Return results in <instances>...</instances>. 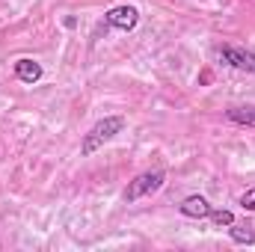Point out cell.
Wrapping results in <instances>:
<instances>
[{
	"label": "cell",
	"mask_w": 255,
	"mask_h": 252,
	"mask_svg": "<svg viewBox=\"0 0 255 252\" xmlns=\"http://www.w3.org/2000/svg\"><path fill=\"white\" fill-rule=\"evenodd\" d=\"M163 181H166V172L163 169H151V172H142V175H136L125 190V202H139L142 196H151V193H157V190L163 187Z\"/></svg>",
	"instance_id": "cell-2"
},
{
	"label": "cell",
	"mask_w": 255,
	"mask_h": 252,
	"mask_svg": "<svg viewBox=\"0 0 255 252\" xmlns=\"http://www.w3.org/2000/svg\"><path fill=\"white\" fill-rule=\"evenodd\" d=\"M208 220H211L214 226H220V229H223V226H232V223H235V214H232V211H211V217H208Z\"/></svg>",
	"instance_id": "cell-9"
},
{
	"label": "cell",
	"mask_w": 255,
	"mask_h": 252,
	"mask_svg": "<svg viewBox=\"0 0 255 252\" xmlns=\"http://www.w3.org/2000/svg\"><path fill=\"white\" fill-rule=\"evenodd\" d=\"M178 211L184 214V217H190V220H208L211 217V205H208V199L205 196H199V193H193V196H187L181 205H178Z\"/></svg>",
	"instance_id": "cell-5"
},
{
	"label": "cell",
	"mask_w": 255,
	"mask_h": 252,
	"mask_svg": "<svg viewBox=\"0 0 255 252\" xmlns=\"http://www.w3.org/2000/svg\"><path fill=\"white\" fill-rule=\"evenodd\" d=\"M104 21L110 24V27H116V30H122V33H130L136 24H139V12H136V6H113V9H107L104 12Z\"/></svg>",
	"instance_id": "cell-3"
},
{
	"label": "cell",
	"mask_w": 255,
	"mask_h": 252,
	"mask_svg": "<svg viewBox=\"0 0 255 252\" xmlns=\"http://www.w3.org/2000/svg\"><path fill=\"white\" fill-rule=\"evenodd\" d=\"M122 127H125V119H122V116H104L101 122H95V125L89 127V133H83L80 154H83V157L95 154V151H98L101 145H107L116 133H122Z\"/></svg>",
	"instance_id": "cell-1"
},
{
	"label": "cell",
	"mask_w": 255,
	"mask_h": 252,
	"mask_svg": "<svg viewBox=\"0 0 255 252\" xmlns=\"http://www.w3.org/2000/svg\"><path fill=\"white\" fill-rule=\"evenodd\" d=\"M15 77L21 83H39L42 80V65L36 60H30V57H21V60H15Z\"/></svg>",
	"instance_id": "cell-6"
},
{
	"label": "cell",
	"mask_w": 255,
	"mask_h": 252,
	"mask_svg": "<svg viewBox=\"0 0 255 252\" xmlns=\"http://www.w3.org/2000/svg\"><path fill=\"white\" fill-rule=\"evenodd\" d=\"M241 208H244V211H255V187L247 190V193L241 196Z\"/></svg>",
	"instance_id": "cell-10"
},
{
	"label": "cell",
	"mask_w": 255,
	"mask_h": 252,
	"mask_svg": "<svg viewBox=\"0 0 255 252\" xmlns=\"http://www.w3.org/2000/svg\"><path fill=\"white\" fill-rule=\"evenodd\" d=\"M229 235H232L235 244H255V232L250 229V226H238V223H232V226H229Z\"/></svg>",
	"instance_id": "cell-8"
},
{
	"label": "cell",
	"mask_w": 255,
	"mask_h": 252,
	"mask_svg": "<svg viewBox=\"0 0 255 252\" xmlns=\"http://www.w3.org/2000/svg\"><path fill=\"white\" fill-rule=\"evenodd\" d=\"M226 119L235 125L255 127V107H232V110H226Z\"/></svg>",
	"instance_id": "cell-7"
},
{
	"label": "cell",
	"mask_w": 255,
	"mask_h": 252,
	"mask_svg": "<svg viewBox=\"0 0 255 252\" xmlns=\"http://www.w3.org/2000/svg\"><path fill=\"white\" fill-rule=\"evenodd\" d=\"M220 60L229 63L238 71H247V74H255V54L247 51V48H235V45H223L220 48Z\"/></svg>",
	"instance_id": "cell-4"
}]
</instances>
